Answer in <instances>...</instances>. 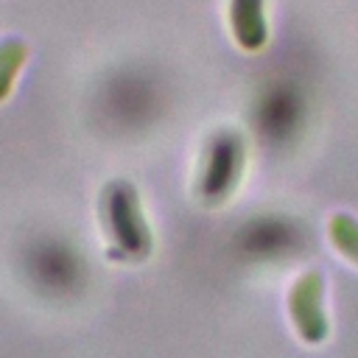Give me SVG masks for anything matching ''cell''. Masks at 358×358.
<instances>
[{"label": "cell", "mask_w": 358, "mask_h": 358, "mask_svg": "<svg viewBox=\"0 0 358 358\" xmlns=\"http://www.w3.org/2000/svg\"><path fill=\"white\" fill-rule=\"evenodd\" d=\"M103 215L109 238L117 255L129 260H143L151 252V229L140 210V196L126 179H115L103 190Z\"/></svg>", "instance_id": "1"}, {"label": "cell", "mask_w": 358, "mask_h": 358, "mask_svg": "<svg viewBox=\"0 0 358 358\" xmlns=\"http://www.w3.org/2000/svg\"><path fill=\"white\" fill-rule=\"evenodd\" d=\"M324 277L319 271H305L288 296V310L294 319L296 333L308 344H319L327 336V316H324Z\"/></svg>", "instance_id": "2"}, {"label": "cell", "mask_w": 358, "mask_h": 358, "mask_svg": "<svg viewBox=\"0 0 358 358\" xmlns=\"http://www.w3.org/2000/svg\"><path fill=\"white\" fill-rule=\"evenodd\" d=\"M241 165H243V143H241V137L232 134V131L218 134L213 148H210L207 168H204V176H201V187H199L204 193V199H210V201L227 199L229 190L238 182Z\"/></svg>", "instance_id": "3"}, {"label": "cell", "mask_w": 358, "mask_h": 358, "mask_svg": "<svg viewBox=\"0 0 358 358\" xmlns=\"http://www.w3.org/2000/svg\"><path fill=\"white\" fill-rule=\"evenodd\" d=\"M229 25L235 42L255 53L268 42V22L263 11V0H229Z\"/></svg>", "instance_id": "4"}, {"label": "cell", "mask_w": 358, "mask_h": 358, "mask_svg": "<svg viewBox=\"0 0 358 358\" xmlns=\"http://www.w3.org/2000/svg\"><path fill=\"white\" fill-rule=\"evenodd\" d=\"M327 232H330V241L336 243V249L344 257H350L352 263H358V221L347 213H338L330 218Z\"/></svg>", "instance_id": "5"}, {"label": "cell", "mask_w": 358, "mask_h": 358, "mask_svg": "<svg viewBox=\"0 0 358 358\" xmlns=\"http://www.w3.org/2000/svg\"><path fill=\"white\" fill-rule=\"evenodd\" d=\"M25 62V45L20 39H6L0 45V101L11 92V84Z\"/></svg>", "instance_id": "6"}]
</instances>
